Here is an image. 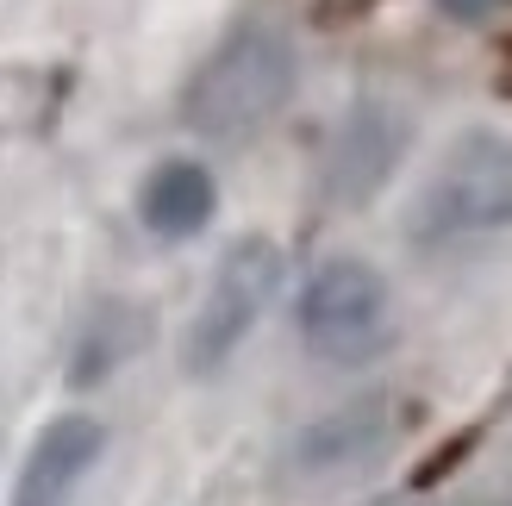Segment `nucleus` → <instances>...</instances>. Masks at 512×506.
<instances>
[{
	"label": "nucleus",
	"instance_id": "f257e3e1",
	"mask_svg": "<svg viewBox=\"0 0 512 506\" xmlns=\"http://www.w3.org/2000/svg\"><path fill=\"white\" fill-rule=\"evenodd\" d=\"M300 82V50L275 19H238L225 32L200 69L182 88V119L194 132L238 138L250 125H263L269 113L288 107V94Z\"/></svg>",
	"mask_w": 512,
	"mask_h": 506
},
{
	"label": "nucleus",
	"instance_id": "f03ea898",
	"mask_svg": "<svg viewBox=\"0 0 512 506\" xmlns=\"http://www.w3.org/2000/svg\"><path fill=\"white\" fill-rule=\"evenodd\" d=\"M500 232H512V138L494 125H469L450 138L431 182L419 188L406 238L419 250H450Z\"/></svg>",
	"mask_w": 512,
	"mask_h": 506
},
{
	"label": "nucleus",
	"instance_id": "7ed1b4c3",
	"mask_svg": "<svg viewBox=\"0 0 512 506\" xmlns=\"http://www.w3.org/2000/svg\"><path fill=\"white\" fill-rule=\"evenodd\" d=\"M300 344L313 350L319 363L356 369L388 350L394 338V300L388 282L363 263V257H325L300 288Z\"/></svg>",
	"mask_w": 512,
	"mask_h": 506
},
{
	"label": "nucleus",
	"instance_id": "20e7f679",
	"mask_svg": "<svg viewBox=\"0 0 512 506\" xmlns=\"http://www.w3.org/2000/svg\"><path fill=\"white\" fill-rule=\"evenodd\" d=\"M275 288H281V250H275V238H256V232L238 238L219 257V269H213V288H207V300H200V313L188 325L182 363L194 375L225 369V357L256 332V319H263V307L275 300Z\"/></svg>",
	"mask_w": 512,
	"mask_h": 506
},
{
	"label": "nucleus",
	"instance_id": "39448f33",
	"mask_svg": "<svg viewBox=\"0 0 512 506\" xmlns=\"http://www.w3.org/2000/svg\"><path fill=\"white\" fill-rule=\"evenodd\" d=\"M400 150H406V125H400V113L375 107V100H369V107H356V113L338 125V138H331V157H325V194H331V200H344V207L369 200V194L394 175Z\"/></svg>",
	"mask_w": 512,
	"mask_h": 506
},
{
	"label": "nucleus",
	"instance_id": "423d86ee",
	"mask_svg": "<svg viewBox=\"0 0 512 506\" xmlns=\"http://www.w3.org/2000/svg\"><path fill=\"white\" fill-rule=\"evenodd\" d=\"M213 213H219V182H213V169L194 163V157H163L157 169L144 175V188H138L144 232H157L169 244L207 232Z\"/></svg>",
	"mask_w": 512,
	"mask_h": 506
},
{
	"label": "nucleus",
	"instance_id": "0eeeda50",
	"mask_svg": "<svg viewBox=\"0 0 512 506\" xmlns=\"http://www.w3.org/2000/svg\"><path fill=\"white\" fill-rule=\"evenodd\" d=\"M100 444H107L100 419H88V413H63V419H50L44 432L32 438V450H25V469H19V488H13V494H32V500H69L75 488H82V475L100 463Z\"/></svg>",
	"mask_w": 512,
	"mask_h": 506
},
{
	"label": "nucleus",
	"instance_id": "6e6552de",
	"mask_svg": "<svg viewBox=\"0 0 512 506\" xmlns=\"http://www.w3.org/2000/svg\"><path fill=\"white\" fill-rule=\"evenodd\" d=\"M388 432H394V407H388V400H356V407L331 413V419H319V425H306L300 444H294V463L313 469V475L350 469V463L375 457Z\"/></svg>",
	"mask_w": 512,
	"mask_h": 506
},
{
	"label": "nucleus",
	"instance_id": "1a4fd4ad",
	"mask_svg": "<svg viewBox=\"0 0 512 506\" xmlns=\"http://www.w3.org/2000/svg\"><path fill=\"white\" fill-rule=\"evenodd\" d=\"M438 7H444V13H456V19H488L500 0H438Z\"/></svg>",
	"mask_w": 512,
	"mask_h": 506
},
{
	"label": "nucleus",
	"instance_id": "9d476101",
	"mask_svg": "<svg viewBox=\"0 0 512 506\" xmlns=\"http://www.w3.org/2000/svg\"><path fill=\"white\" fill-rule=\"evenodd\" d=\"M13 506H69V500H32V494H13Z\"/></svg>",
	"mask_w": 512,
	"mask_h": 506
}]
</instances>
